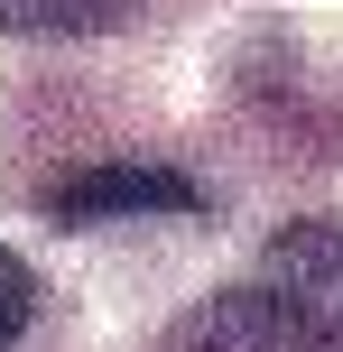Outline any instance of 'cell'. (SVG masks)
I'll use <instances>...</instances> for the list:
<instances>
[{
  "label": "cell",
  "instance_id": "obj_4",
  "mask_svg": "<svg viewBox=\"0 0 343 352\" xmlns=\"http://www.w3.org/2000/svg\"><path fill=\"white\" fill-rule=\"evenodd\" d=\"M140 0H0V28L10 37H102Z\"/></svg>",
  "mask_w": 343,
  "mask_h": 352
},
{
  "label": "cell",
  "instance_id": "obj_3",
  "mask_svg": "<svg viewBox=\"0 0 343 352\" xmlns=\"http://www.w3.org/2000/svg\"><path fill=\"white\" fill-rule=\"evenodd\" d=\"M269 278L278 287H307L316 306L343 316V223H288L269 241Z\"/></svg>",
  "mask_w": 343,
  "mask_h": 352
},
{
  "label": "cell",
  "instance_id": "obj_5",
  "mask_svg": "<svg viewBox=\"0 0 343 352\" xmlns=\"http://www.w3.org/2000/svg\"><path fill=\"white\" fill-rule=\"evenodd\" d=\"M28 316H37V278H28V260H19V250H0V352L28 334Z\"/></svg>",
  "mask_w": 343,
  "mask_h": 352
},
{
  "label": "cell",
  "instance_id": "obj_2",
  "mask_svg": "<svg viewBox=\"0 0 343 352\" xmlns=\"http://www.w3.org/2000/svg\"><path fill=\"white\" fill-rule=\"evenodd\" d=\"M47 204H56V223H121V213H186L195 186L177 167H84Z\"/></svg>",
  "mask_w": 343,
  "mask_h": 352
},
{
  "label": "cell",
  "instance_id": "obj_1",
  "mask_svg": "<svg viewBox=\"0 0 343 352\" xmlns=\"http://www.w3.org/2000/svg\"><path fill=\"white\" fill-rule=\"evenodd\" d=\"M167 352H343V316L316 306L307 287L251 278L204 297L186 324H167Z\"/></svg>",
  "mask_w": 343,
  "mask_h": 352
}]
</instances>
